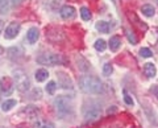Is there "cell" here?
<instances>
[{"label":"cell","instance_id":"24","mask_svg":"<svg viewBox=\"0 0 158 128\" xmlns=\"http://www.w3.org/2000/svg\"><path fill=\"white\" fill-rule=\"evenodd\" d=\"M112 71H113V67H112V65L110 62H107L104 66H103V74H104L106 77H108V75H111L112 74Z\"/></svg>","mask_w":158,"mask_h":128},{"label":"cell","instance_id":"28","mask_svg":"<svg viewBox=\"0 0 158 128\" xmlns=\"http://www.w3.org/2000/svg\"><path fill=\"white\" fill-rule=\"evenodd\" d=\"M152 92L156 95V98H158V86H153L152 87Z\"/></svg>","mask_w":158,"mask_h":128},{"label":"cell","instance_id":"29","mask_svg":"<svg viewBox=\"0 0 158 128\" xmlns=\"http://www.w3.org/2000/svg\"><path fill=\"white\" fill-rule=\"evenodd\" d=\"M24 0H12V4L13 6H19V4H21Z\"/></svg>","mask_w":158,"mask_h":128},{"label":"cell","instance_id":"23","mask_svg":"<svg viewBox=\"0 0 158 128\" xmlns=\"http://www.w3.org/2000/svg\"><path fill=\"white\" fill-rule=\"evenodd\" d=\"M56 90H57V83L54 82V81H50L46 85V91H48V94H54L56 92Z\"/></svg>","mask_w":158,"mask_h":128},{"label":"cell","instance_id":"20","mask_svg":"<svg viewBox=\"0 0 158 128\" xmlns=\"http://www.w3.org/2000/svg\"><path fill=\"white\" fill-rule=\"evenodd\" d=\"M106 48H107V42L103 38H99V40L95 41V49L98 52H104Z\"/></svg>","mask_w":158,"mask_h":128},{"label":"cell","instance_id":"8","mask_svg":"<svg viewBox=\"0 0 158 128\" xmlns=\"http://www.w3.org/2000/svg\"><path fill=\"white\" fill-rule=\"evenodd\" d=\"M7 54L11 60H20V58L24 56V50H23V48H20V46H12L7 50Z\"/></svg>","mask_w":158,"mask_h":128},{"label":"cell","instance_id":"9","mask_svg":"<svg viewBox=\"0 0 158 128\" xmlns=\"http://www.w3.org/2000/svg\"><path fill=\"white\" fill-rule=\"evenodd\" d=\"M61 16L62 19H65V20H69V19H73L75 16V8L71 7V6H63L61 8Z\"/></svg>","mask_w":158,"mask_h":128},{"label":"cell","instance_id":"26","mask_svg":"<svg viewBox=\"0 0 158 128\" xmlns=\"http://www.w3.org/2000/svg\"><path fill=\"white\" fill-rule=\"evenodd\" d=\"M123 94H124V100H125L127 105H128V106H133V99H132V96H131L129 94H128V92H127L125 90L123 91Z\"/></svg>","mask_w":158,"mask_h":128},{"label":"cell","instance_id":"1","mask_svg":"<svg viewBox=\"0 0 158 128\" xmlns=\"http://www.w3.org/2000/svg\"><path fill=\"white\" fill-rule=\"evenodd\" d=\"M79 87L87 94H100L103 91V83L95 77H82L79 79Z\"/></svg>","mask_w":158,"mask_h":128},{"label":"cell","instance_id":"13","mask_svg":"<svg viewBox=\"0 0 158 128\" xmlns=\"http://www.w3.org/2000/svg\"><path fill=\"white\" fill-rule=\"evenodd\" d=\"M110 49H111V52H117L118 50V48H120V45H121V40H120V37L118 36H113V37H111V40H110Z\"/></svg>","mask_w":158,"mask_h":128},{"label":"cell","instance_id":"25","mask_svg":"<svg viewBox=\"0 0 158 128\" xmlns=\"http://www.w3.org/2000/svg\"><path fill=\"white\" fill-rule=\"evenodd\" d=\"M140 54H141V57H145V58H149V57L153 56L152 50H150V49H148V48H142L140 50Z\"/></svg>","mask_w":158,"mask_h":128},{"label":"cell","instance_id":"17","mask_svg":"<svg viewBox=\"0 0 158 128\" xmlns=\"http://www.w3.org/2000/svg\"><path fill=\"white\" fill-rule=\"evenodd\" d=\"M96 29L102 33H108L110 32V24L107 21H98L96 23Z\"/></svg>","mask_w":158,"mask_h":128},{"label":"cell","instance_id":"21","mask_svg":"<svg viewBox=\"0 0 158 128\" xmlns=\"http://www.w3.org/2000/svg\"><path fill=\"white\" fill-rule=\"evenodd\" d=\"M81 16H82V19L85 21H88L91 19V12H90V9L88 8H86V7H82L81 8Z\"/></svg>","mask_w":158,"mask_h":128},{"label":"cell","instance_id":"31","mask_svg":"<svg viewBox=\"0 0 158 128\" xmlns=\"http://www.w3.org/2000/svg\"><path fill=\"white\" fill-rule=\"evenodd\" d=\"M3 53H4V50H3V48H2V46H0V56H2V54H3Z\"/></svg>","mask_w":158,"mask_h":128},{"label":"cell","instance_id":"30","mask_svg":"<svg viewBox=\"0 0 158 128\" xmlns=\"http://www.w3.org/2000/svg\"><path fill=\"white\" fill-rule=\"evenodd\" d=\"M3 28H4V21H3V20H0V33L3 32Z\"/></svg>","mask_w":158,"mask_h":128},{"label":"cell","instance_id":"4","mask_svg":"<svg viewBox=\"0 0 158 128\" xmlns=\"http://www.w3.org/2000/svg\"><path fill=\"white\" fill-rule=\"evenodd\" d=\"M15 90V83L11 77H2L0 78V94L2 95H11Z\"/></svg>","mask_w":158,"mask_h":128},{"label":"cell","instance_id":"22","mask_svg":"<svg viewBox=\"0 0 158 128\" xmlns=\"http://www.w3.org/2000/svg\"><path fill=\"white\" fill-rule=\"evenodd\" d=\"M9 9V0H0V13H7Z\"/></svg>","mask_w":158,"mask_h":128},{"label":"cell","instance_id":"11","mask_svg":"<svg viewBox=\"0 0 158 128\" xmlns=\"http://www.w3.org/2000/svg\"><path fill=\"white\" fill-rule=\"evenodd\" d=\"M144 73H145V75L148 78H153V77H156L157 74V69L154 66V63H152V62H148L144 65Z\"/></svg>","mask_w":158,"mask_h":128},{"label":"cell","instance_id":"3","mask_svg":"<svg viewBox=\"0 0 158 128\" xmlns=\"http://www.w3.org/2000/svg\"><path fill=\"white\" fill-rule=\"evenodd\" d=\"M54 106H56L58 114L61 115H67L69 112H71V105L69 103V99L66 96H58L54 100Z\"/></svg>","mask_w":158,"mask_h":128},{"label":"cell","instance_id":"5","mask_svg":"<svg viewBox=\"0 0 158 128\" xmlns=\"http://www.w3.org/2000/svg\"><path fill=\"white\" fill-rule=\"evenodd\" d=\"M37 62L41 65H58V63H62V60L61 56H57V54H44L37 58Z\"/></svg>","mask_w":158,"mask_h":128},{"label":"cell","instance_id":"7","mask_svg":"<svg viewBox=\"0 0 158 128\" xmlns=\"http://www.w3.org/2000/svg\"><path fill=\"white\" fill-rule=\"evenodd\" d=\"M100 116H102V110H100V108H99V107H91L90 110L86 111L85 119L87 122H95L98 119H100Z\"/></svg>","mask_w":158,"mask_h":128},{"label":"cell","instance_id":"15","mask_svg":"<svg viewBox=\"0 0 158 128\" xmlns=\"http://www.w3.org/2000/svg\"><path fill=\"white\" fill-rule=\"evenodd\" d=\"M48 77H49V73H48V70H45V69H38V70L34 73V78H36L37 82L46 81Z\"/></svg>","mask_w":158,"mask_h":128},{"label":"cell","instance_id":"19","mask_svg":"<svg viewBox=\"0 0 158 128\" xmlns=\"http://www.w3.org/2000/svg\"><path fill=\"white\" fill-rule=\"evenodd\" d=\"M33 128H54V126L50 122H44V120H37L33 124Z\"/></svg>","mask_w":158,"mask_h":128},{"label":"cell","instance_id":"27","mask_svg":"<svg viewBox=\"0 0 158 128\" xmlns=\"http://www.w3.org/2000/svg\"><path fill=\"white\" fill-rule=\"evenodd\" d=\"M127 33H128V34H127V36H128V40H129L132 44H137V38H136V36H135V33L131 32V31H128Z\"/></svg>","mask_w":158,"mask_h":128},{"label":"cell","instance_id":"14","mask_svg":"<svg viewBox=\"0 0 158 128\" xmlns=\"http://www.w3.org/2000/svg\"><path fill=\"white\" fill-rule=\"evenodd\" d=\"M21 114H25L28 117H36L38 115V108L34 106H27V107H24Z\"/></svg>","mask_w":158,"mask_h":128},{"label":"cell","instance_id":"6","mask_svg":"<svg viewBox=\"0 0 158 128\" xmlns=\"http://www.w3.org/2000/svg\"><path fill=\"white\" fill-rule=\"evenodd\" d=\"M20 29H21V27H20V24L13 21L6 28V33H4V37L7 38V40H12V38H15L17 36V34L20 33Z\"/></svg>","mask_w":158,"mask_h":128},{"label":"cell","instance_id":"10","mask_svg":"<svg viewBox=\"0 0 158 128\" xmlns=\"http://www.w3.org/2000/svg\"><path fill=\"white\" fill-rule=\"evenodd\" d=\"M58 82L62 88H73V82L65 73H59L58 74Z\"/></svg>","mask_w":158,"mask_h":128},{"label":"cell","instance_id":"16","mask_svg":"<svg viewBox=\"0 0 158 128\" xmlns=\"http://www.w3.org/2000/svg\"><path fill=\"white\" fill-rule=\"evenodd\" d=\"M141 12L144 13L146 17H152V16H154L156 9H154V7H153V6H150V4H145V6H142Z\"/></svg>","mask_w":158,"mask_h":128},{"label":"cell","instance_id":"2","mask_svg":"<svg viewBox=\"0 0 158 128\" xmlns=\"http://www.w3.org/2000/svg\"><path fill=\"white\" fill-rule=\"evenodd\" d=\"M13 75H15V77H13L15 86H16V88H17L19 91L25 92V91H28L29 88H31V81H29L28 75H27L24 71H21V70H16Z\"/></svg>","mask_w":158,"mask_h":128},{"label":"cell","instance_id":"18","mask_svg":"<svg viewBox=\"0 0 158 128\" xmlns=\"http://www.w3.org/2000/svg\"><path fill=\"white\" fill-rule=\"evenodd\" d=\"M16 106V100L15 99H8V100H6L2 105V110L4 111V112H7V111H9V110H12V108Z\"/></svg>","mask_w":158,"mask_h":128},{"label":"cell","instance_id":"12","mask_svg":"<svg viewBox=\"0 0 158 128\" xmlns=\"http://www.w3.org/2000/svg\"><path fill=\"white\" fill-rule=\"evenodd\" d=\"M38 37H40V32H38V29H37V28H31V29L28 31V33H27V38H28L29 44L37 42Z\"/></svg>","mask_w":158,"mask_h":128}]
</instances>
